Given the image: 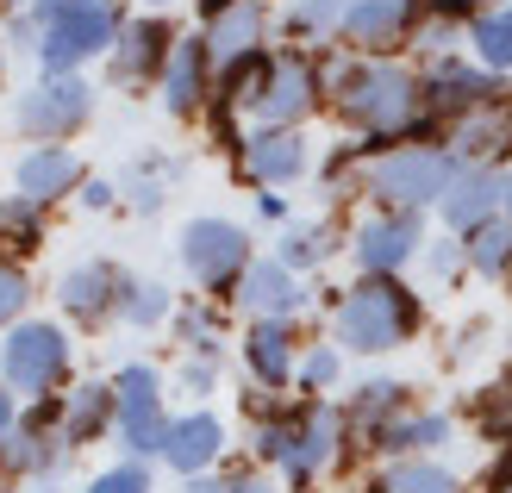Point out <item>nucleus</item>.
<instances>
[{"label": "nucleus", "instance_id": "obj_1", "mask_svg": "<svg viewBox=\"0 0 512 493\" xmlns=\"http://www.w3.org/2000/svg\"><path fill=\"white\" fill-rule=\"evenodd\" d=\"M331 88H338V107L356 132L369 138H400L413 113L425 107V88L394 63H331Z\"/></svg>", "mask_w": 512, "mask_h": 493}, {"label": "nucleus", "instance_id": "obj_2", "mask_svg": "<svg viewBox=\"0 0 512 493\" xmlns=\"http://www.w3.org/2000/svg\"><path fill=\"white\" fill-rule=\"evenodd\" d=\"M38 63L44 75H75L88 57L113 50L119 7L113 0H38Z\"/></svg>", "mask_w": 512, "mask_h": 493}, {"label": "nucleus", "instance_id": "obj_3", "mask_svg": "<svg viewBox=\"0 0 512 493\" xmlns=\"http://www.w3.org/2000/svg\"><path fill=\"white\" fill-rule=\"evenodd\" d=\"M413 325H419V300L400 288V275H363L338 300V344L356 356L394 350L400 337H413Z\"/></svg>", "mask_w": 512, "mask_h": 493}, {"label": "nucleus", "instance_id": "obj_4", "mask_svg": "<svg viewBox=\"0 0 512 493\" xmlns=\"http://www.w3.org/2000/svg\"><path fill=\"white\" fill-rule=\"evenodd\" d=\"M450 150H425V144H400V150H381V157L363 163V188L388 206V213H419V206L444 200V188L456 181Z\"/></svg>", "mask_w": 512, "mask_h": 493}, {"label": "nucleus", "instance_id": "obj_5", "mask_svg": "<svg viewBox=\"0 0 512 493\" xmlns=\"http://www.w3.org/2000/svg\"><path fill=\"white\" fill-rule=\"evenodd\" d=\"M0 381L13 394H32V400H50V387L69 381V337L38 319V325H13L7 344H0Z\"/></svg>", "mask_w": 512, "mask_h": 493}, {"label": "nucleus", "instance_id": "obj_6", "mask_svg": "<svg viewBox=\"0 0 512 493\" xmlns=\"http://www.w3.org/2000/svg\"><path fill=\"white\" fill-rule=\"evenodd\" d=\"M113 394H119V444H125V456H132V462L163 456L175 419L163 412V381H157V369L125 362V369L113 375Z\"/></svg>", "mask_w": 512, "mask_h": 493}, {"label": "nucleus", "instance_id": "obj_7", "mask_svg": "<svg viewBox=\"0 0 512 493\" xmlns=\"http://www.w3.org/2000/svg\"><path fill=\"white\" fill-rule=\"evenodd\" d=\"M182 269L207 294H238V281L250 269V231L232 219H194L182 231Z\"/></svg>", "mask_w": 512, "mask_h": 493}, {"label": "nucleus", "instance_id": "obj_8", "mask_svg": "<svg viewBox=\"0 0 512 493\" xmlns=\"http://www.w3.org/2000/svg\"><path fill=\"white\" fill-rule=\"evenodd\" d=\"M288 419H294V450L281 462V475H288L294 493H306L325 469H338V456L350 444V419L331 400H306L300 412H288Z\"/></svg>", "mask_w": 512, "mask_h": 493}, {"label": "nucleus", "instance_id": "obj_9", "mask_svg": "<svg viewBox=\"0 0 512 493\" xmlns=\"http://www.w3.org/2000/svg\"><path fill=\"white\" fill-rule=\"evenodd\" d=\"M94 113V88L82 75H44V82L19 100V125L44 144H63L69 132H82Z\"/></svg>", "mask_w": 512, "mask_h": 493}, {"label": "nucleus", "instance_id": "obj_10", "mask_svg": "<svg viewBox=\"0 0 512 493\" xmlns=\"http://www.w3.org/2000/svg\"><path fill=\"white\" fill-rule=\"evenodd\" d=\"M169 25L157 19H138V25H119V38L107 50V75H113V88H150V82H163V63H169Z\"/></svg>", "mask_w": 512, "mask_h": 493}, {"label": "nucleus", "instance_id": "obj_11", "mask_svg": "<svg viewBox=\"0 0 512 493\" xmlns=\"http://www.w3.org/2000/svg\"><path fill=\"white\" fill-rule=\"evenodd\" d=\"M419 213H381V219H363L356 225V244L350 256L363 263V275H400L406 263L419 256Z\"/></svg>", "mask_w": 512, "mask_h": 493}, {"label": "nucleus", "instance_id": "obj_12", "mask_svg": "<svg viewBox=\"0 0 512 493\" xmlns=\"http://www.w3.org/2000/svg\"><path fill=\"white\" fill-rule=\"evenodd\" d=\"M313 100H319V69L306 63V57H275L269 63V82H263V100H256V119L294 132V125L313 113Z\"/></svg>", "mask_w": 512, "mask_h": 493}, {"label": "nucleus", "instance_id": "obj_13", "mask_svg": "<svg viewBox=\"0 0 512 493\" xmlns=\"http://www.w3.org/2000/svg\"><path fill=\"white\" fill-rule=\"evenodd\" d=\"M500 181L506 175H494L488 163H463L456 169V181L444 188V225L456 231V238H469V231H481L488 219H500Z\"/></svg>", "mask_w": 512, "mask_h": 493}, {"label": "nucleus", "instance_id": "obj_14", "mask_svg": "<svg viewBox=\"0 0 512 493\" xmlns=\"http://www.w3.org/2000/svg\"><path fill=\"white\" fill-rule=\"evenodd\" d=\"M313 169V150H306L300 132H281V125H263V132L244 138V175L263 181V188H288Z\"/></svg>", "mask_w": 512, "mask_h": 493}, {"label": "nucleus", "instance_id": "obj_15", "mask_svg": "<svg viewBox=\"0 0 512 493\" xmlns=\"http://www.w3.org/2000/svg\"><path fill=\"white\" fill-rule=\"evenodd\" d=\"M119 294H125V275L113 263H75L63 281H57V300L69 319L82 325H100V319H119Z\"/></svg>", "mask_w": 512, "mask_h": 493}, {"label": "nucleus", "instance_id": "obj_16", "mask_svg": "<svg viewBox=\"0 0 512 493\" xmlns=\"http://www.w3.org/2000/svg\"><path fill=\"white\" fill-rule=\"evenodd\" d=\"M113 425H119V394H113V381H88V387H75V394H63V406H57V437H63V450L100 444V431H113Z\"/></svg>", "mask_w": 512, "mask_h": 493}, {"label": "nucleus", "instance_id": "obj_17", "mask_svg": "<svg viewBox=\"0 0 512 493\" xmlns=\"http://www.w3.org/2000/svg\"><path fill=\"white\" fill-rule=\"evenodd\" d=\"M425 100H431V107H438V113H475V107H494V100H500V82H494V75L488 69H481V63H438V69H431L425 75Z\"/></svg>", "mask_w": 512, "mask_h": 493}, {"label": "nucleus", "instance_id": "obj_18", "mask_svg": "<svg viewBox=\"0 0 512 493\" xmlns=\"http://www.w3.org/2000/svg\"><path fill=\"white\" fill-rule=\"evenodd\" d=\"M244 369H250V381L263 387V394H281V387L294 381V331H288V319H256L250 325V337H244Z\"/></svg>", "mask_w": 512, "mask_h": 493}, {"label": "nucleus", "instance_id": "obj_19", "mask_svg": "<svg viewBox=\"0 0 512 493\" xmlns=\"http://www.w3.org/2000/svg\"><path fill=\"white\" fill-rule=\"evenodd\" d=\"M75 188H82V157H75L69 144H38V150L19 157V194L25 200L50 206V200L75 194Z\"/></svg>", "mask_w": 512, "mask_h": 493}, {"label": "nucleus", "instance_id": "obj_20", "mask_svg": "<svg viewBox=\"0 0 512 493\" xmlns=\"http://www.w3.org/2000/svg\"><path fill=\"white\" fill-rule=\"evenodd\" d=\"M238 306L250 319H288V313L306 306V294H300V281H294L288 263H250L244 281H238Z\"/></svg>", "mask_w": 512, "mask_h": 493}, {"label": "nucleus", "instance_id": "obj_21", "mask_svg": "<svg viewBox=\"0 0 512 493\" xmlns=\"http://www.w3.org/2000/svg\"><path fill=\"white\" fill-rule=\"evenodd\" d=\"M219 450H225V425L213 419V412H188V419H175L163 462H169V469L188 481V475H213Z\"/></svg>", "mask_w": 512, "mask_h": 493}, {"label": "nucleus", "instance_id": "obj_22", "mask_svg": "<svg viewBox=\"0 0 512 493\" xmlns=\"http://www.w3.org/2000/svg\"><path fill=\"white\" fill-rule=\"evenodd\" d=\"M256 38H263V7L256 0H238V7H225L219 19H207V63H225V69H238L250 50H256Z\"/></svg>", "mask_w": 512, "mask_h": 493}, {"label": "nucleus", "instance_id": "obj_23", "mask_svg": "<svg viewBox=\"0 0 512 493\" xmlns=\"http://www.w3.org/2000/svg\"><path fill=\"white\" fill-rule=\"evenodd\" d=\"M512 138V113L500 107H475V113H456L450 119V157L456 163H481V157H494V150H506Z\"/></svg>", "mask_w": 512, "mask_h": 493}, {"label": "nucleus", "instance_id": "obj_24", "mask_svg": "<svg viewBox=\"0 0 512 493\" xmlns=\"http://www.w3.org/2000/svg\"><path fill=\"white\" fill-rule=\"evenodd\" d=\"M200 94H207V44L188 38V44H175L169 63H163V107L175 119H188V113H200Z\"/></svg>", "mask_w": 512, "mask_h": 493}, {"label": "nucleus", "instance_id": "obj_25", "mask_svg": "<svg viewBox=\"0 0 512 493\" xmlns=\"http://www.w3.org/2000/svg\"><path fill=\"white\" fill-rule=\"evenodd\" d=\"M406 25H413V0H350L338 32L363 50H381V44H394Z\"/></svg>", "mask_w": 512, "mask_h": 493}, {"label": "nucleus", "instance_id": "obj_26", "mask_svg": "<svg viewBox=\"0 0 512 493\" xmlns=\"http://www.w3.org/2000/svg\"><path fill=\"white\" fill-rule=\"evenodd\" d=\"M438 444H450L444 412H400V419H388L375 437V450H388V456H419V450H438Z\"/></svg>", "mask_w": 512, "mask_h": 493}, {"label": "nucleus", "instance_id": "obj_27", "mask_svg": "<svg viewBox=\"0 0 512 493\" xmlns=\"http://www.w3.org/2000/svg\"><path fill=\"white\" fill-rule=\"evenodd\" d=\"M406 412V387L400 381H369V387H356V400H350V431H363V437H381V425L400 419Z\"/></svg>", "mask_w": 512, "mask_h": 493}, {"label": "nucleus", "instance_id": "obj_28", "mask_svg": "<svg viewBox=\"0 0 512 493\" xmlns=\"http://www.w3.org/2000/svg\"><path fill=\"white\" fill-rule=\"evenodd\" d=\"M469 44H475V63L488 69V75H506V69H512V7L481 13V19L469 25Z\"/></svg>", "mask_w": 512, "mask_h": 493}, {"label": "nucleus", "instance_id": "obj_29", "mask_svg": "<svg viewBox=\"0 0 512 493\" xmlns=\"http://www.w3.org/2000/svg\"><path fill=\"white\" fill-rule=\"evenodd\" d=\"M375 493H456V475L444 462H425V456H400L388 475L375 481Z\"/></svg>", "mask_w": 512, "mask_h": 493}, {"label": "nucleus", "instance_id": "obj_30", "mask_svg": "<svg viewBox=\"0 0 512 493\" xmlns=\"http://www.w3.org/2000/svg\"><path fill=\"white\" fill-rule=\"evenodd\" d=\"M469 269L475 275H488V281H500L506 269H512V219H488L481 231H469Z\"/></svg>", "mask_w": 512, "mask_h": 493}, {"label": "nucleus", "instance_id": "obj_31", "mask_svg": "<svg viewBox=\"0 0 512 493\" xmlns=\"http://www.w3.org/2000/svg\"><path fill=\"white\" fill-rule=\"evenodd\" d=\"M119 319L125 325H163L169 319V288L163 281H125V294H119Z\"/></svg>", "mask_w": 512, "mask_h": 493}, {"label": "nucleus", "instance_id": "obj_32", "mask_svg": "<svg viewBox=\"0 0 512 493\" xmlns=\"http://www.w3.org/2000/svg\"><path fill=\"white\" fill-rule=\"evenodd\" d=\"M325 256H331V231H325V225L306 219V225H288V231H281V256H275V263L313 269V263H325Z\"/></svg>", "mask_w": 512, "mask_h": 493}, {"label": "nucleus", "instance_id": "obj_33", "mask_svg": "<svg viewBox=\"0 0 512 493\" xmlns=\"http://www.w3.org/2000/svg\"><path fill=\"white\" fill-rule=\"evenodd\" d=\"M331 25H344V0H300L288 19V38H313V32H331Z\"/></svg>", "mask_w": 512, "mask_h": 493}, {"label": "nucleus", "instance_id": "obj_34", "mask_svg": "<svg viewBox=\"0 0 512 493\" xmlns=\"http://www.w3.org/2000/svg\"><path fill=\"white\" fill-rule=\"evenodd\" d=\"M338 369H344V356L331 350V344L306 350V356H300V369H294V375H300V394H325V387L338 381Z\"/></svg>", "mask_w": 512, "mask_h": 493}, {"label": "nucleus", "instance_id": "obj_35", "mask_svg": "<svg viewBox=\"0 0 512 493\" xmlns=\"http://www.w3.org/2000/svg\"><path fill=\"white\" fill-rule=\"evenodd\" d=\"M82 493H150V469L144 462H119V469H100Z\"/></svg>", "mask_w": 512, "mask_h": 493}, {"label": "nucleus", "instance_id": "obj_36", "mask_svg": "<svg viewBox=\"0 0 512 493\" xmlns=\"http://www.w3.org/2000/svg\"><path fill=\"white\" fill-rule=\"evenodd\" d=\"M25 300H32V281H25L13 263H0V325H19Z\"/></svg>", "mask_w": 512, "mask_h": 493}, {"label": "nucleus", "instance_id": "obj_37", "mask_svg": "<svg viewBox=\"0 0 512 493\" xmlns=\"http://www.w3.org/2000/svg\"><path fill=\"white\" fill-rule=\"evenodd\" d=\"M0 231H13V238L25 244H38V200H0Z\"/></svg>", "mask_w": 512, "mask_h": 493}, {"label": "nucleus", "instance_id": "obj_38", "mask_svg": "<svg viewBox=\"0 0 512 493\" xmlns=\"http://www.w3.org/2000/svg\"><path fill=\"white\" fill-rule=\"evenodd\" d=\"M125 188H132V206H138V213H157V206H163V169H157V175L138 169L132 181H125Z\"/></svg>", "mask_w": 512, "mask_h": 493}, {"label": "nucleus", "instance_id": "obj_39", "mask_svg": "<svg viewBox=\"0 0 512 493\" xmlns=\"http://www.w3.org/2000/svg\"><path fill=\"white\" fill-rule=\"evenodd\" d=\"M213 381H219V350H200L188 369H182V387H188V394H207Z\"/></svg>", "mask_w": 512, "mask_h": 493}, {"label": "nucleus", "instance_id": "obj_40", "mask_svg": "<svg viewBox=\"0 0 512 493\" xmlns=\"http://www.w3.org/2000/svg\"><path fill=\"white\" fill-rule=\"evenodd\" d=\"M425 263H431V275H456V269L469 263V250L456 244V238H444V244H431V250H425Z\"/></svg>", "mask_w": 512, "mask_h": 493}, {"label": "nucleus", "instance_id": "obj_41", "mask_svg": "<svg viewBox=\"0 0 512 493\" xmlns=\"http://www.w3.org/2000/svg\"><path fill=\"white\" fill-rule=\"evenodd\" d=\"M19 431V394H13V387L7 381H0V450H7V437Z\"/></svg>", "mask_w": 512, "mask_h": 493}, {"label": "nucleus", "instance_id": "obj_42", "mask_svg": "<svg viewBox=\"0 0 512 493\" xmlns=\"http://www.w3.org/2000/svg\"><path fill=\"white\" fill-rule=\"evenodd\" d=\"M7 44H19V50H38V19H13V25H7Z\"/></svg>", "mask_w": 512, "mask_h": 493}, {"label": "nucleus", "instance_id": "obj_43", "mask_svg": "<svg viewBox=\"0 0 512 493\" xmlns=\"http://www.w3.org/2000/svg\"><path fill=\"white\" fill-rule=\"evenodd\" d=\"M113 181H88V188H82V206H94V213H100V206H113Z\"/></svg>", "mask_w": 512, "mask_h": 493}, {"label": "nucleus", "instance_id": "obj_44", "mask_svg": "<svg viewBox=\"0 0 512 493\" xmlns=\"http://www.w3.org/2000/svg\"><path fill=\"white\" fill-rule=\"evenodd\" d=\"M182 493H232V481H219V475H188Z\"/></svg>", "mask_w": 512, "mask_h": 493}, {"label": "nucleus", "instance_id": "obj_45", "mask_svg": "<svg viewBox=\"0 0 512 493\" xmlns=\"http://www.w3.org/2000/svg\"><path fill=\"white\" fill-rule=\"evenodd\" d=\"M232 493H275V487H269L263 475H238V481H232Z\"/></svg>", "mask_w": 512, "mask_h": 493}, {"label": "nucleus", "instance_id": "obj_46", "mask_svg": "<svg viewBox=\"0 0 512 493\" xmlns=\"http://www.w3.org/2000/svg\"><path fill=\"white\" fill-rule=\"evenodd\" d=\"M225 7H238V0H200V13H207V19H219Z\"/></svg>", "mask_w": 512, "mask_h": 493}, {"label": "nucleus", "instance_id": "obj_47", "mask_svg": "<svg viewBox=\"0 0 512 493\" xmlns=\"http://www.w3.org/2000/svg\"><path fill=\"white\" fill-rule=\"evenodd\" d=\"M500 206H506V219H512V175L500 181Z\"/></svg>", "mask_w": 512, "mask_h": 493}, {"label": "nucleus", "instance_id": "obj_48", "mask_svg": "<svg viewBox=\"0 0 512 493\" xmlns=\"http://www.w3.org/2000/svg\"><path fill=\"white\" fill-rule=\"evenodd\" d=\"M444 7H494V0H444ZM500 7H506V0H500Z\"/></svg>", "mask_w": 512, "mask_h": 493}, {"label": "nucleus", "instance_id": "obj_49", "mask_svg": "<svg viewBox=\"0 0 512 493\" xmlns=\"http://www.w3.org/2000/svg\"><path fill=\"white\" fill-rule=\"evenodd\" d=\"M494 493H512V475H494Z\"/></svg>", "mask_w": 512, "mask_h": 493}, {"label": "nucleus", "instance_id": "obj_50", "mask_svg": "<svg viewBox=\"0 0 512 493\" xmlns=\"http://www.w3.org/2000/svg\"><path fill=\"white\" fill-rule=\"evenodd\" d=\"M500 475H512V450H506V462H500Z\"/></svg>", "mask_w": 512, "mask_h": 493}, {"label": "nucleus", "instance_id": "obj_51", "mask_svg": "<svg viewBox=\"0 0 512 493\" xmlns=\"http://www.w3.org/2000/svg\"><path fill=\"white\" fill-rule=\"evenodd\" d=\"M32 493H57V487H50V481H38V487H32Z\"/></svg>", "mask_w": 512, "mask_h": 493}, {"label": "nucleus", "instance_id": "obj_52", "mask_svg": "<svg viewBox=\"0 0 512 493\" xmlns=\"http://www.w3.org/2000/svg\"><path fill=\"white\" fill-rule=\"evenodd\" d=\"M157 7H163V0H157Z\"/></svg>", "mask_w": 512, "mask_h": 493}]
</instances>
